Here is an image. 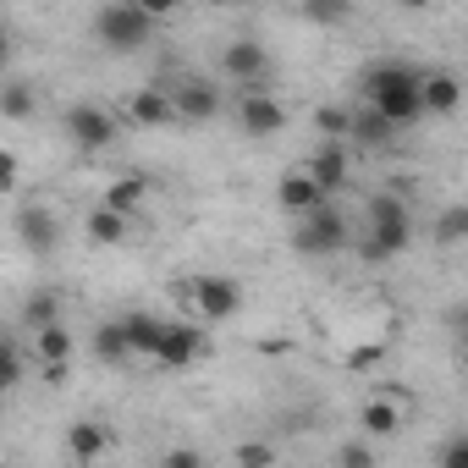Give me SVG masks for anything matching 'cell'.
Masks as SVG:
<instances>
[{
  "label": "cell",
  "mask_w": 468,
  "mask_h": 468,
  "mask_svg": "<svg viewBox=\"0 0 468 468\" xmlns=\"http://www.w3.org/2000/svg\"><path fill=\"white\" fill-rule=\"evenodd\" d=\"M358 89H364V105H369L375 116H386L397 133L424 116V72H413V67H402V61L369 67Z\"/></svg>",
  "instance_id": "cell-1"
},
{
  "label": "cell",
  "mask_w": 468,
  "mask_h": 468,
  "mask_svg": "<svg viewBox=\"0 0 468 468\" xmlns=\"http://www.w3.org/2000/svg\"><path fill=\"white\" fill-rule=\"evenodd\" d=\"M89 28H94V39H100L111 56H133V50H144V45L154 39L160 17L144 6V0H111V6H94Z\"/></svg>",
  "instance_id": "cell-2"
},
{
  "label": "cell",
  "mask_w": 468,
  "mask_h": 468,
  "mask_svg": "<svg viewBox=\"0 0 468 468\" xmlns=\"http://www.w3.org/2000/svg\"><path fill=\"white\" fill-rule=\"evenodd\" d=\"M413 243V215L397 193H375L369 209H364V243L358 254L364 260H397L402 249Z\"/></svg>",
  "instance_id": "cell-3"
},
{
  "label": "cell",
  "mask_w": 468,
  "mask_h": 468,
  "mask_svg": "<svg viewBox=\"0 0 468 468\" xmlns=\"http://www.w3.org/2000/svg\"><path fill=\"white\" fill-rule=\"evenodd\" d=\"M347 243H353V226H347V215H342L336 204H325V209H314V215L292 220V249H298V254H309V260L342 254Z\"/></svg>",
  "instance_id": "cell-4"
},
{
  "label": "cell",
  "mask_w": 468,
  "mask_h": 468,
  "mask_svg": "<svg viewBox=\"0 0 468 468\" xmlns=\"http://www.w3.org/2000/svg\"><path fill=\"white\" fill-rule=\"evenodd\" d=\"M182 303H187L198 320L220 325V320H231V314L243 309V287L231 282V276H193V282L182 287Z\"/></svg>",
  "instance_id": "cell-5"
},
{
  "label": "cell",
  "mask_w": 468,
  "mask_h": 468,
  "mask_svg": "<svg viewBox=\"0 0 468 468\" xmlns=\"http://www.w3.org/2000/svg\"><path fill=\"white\" fill-rule=\"evenodd\" d=\"M220 78L238 89V94L265 89V78H271V50H265L260 39H231V45H220Z\"/></svg>",
  "instance_id": "cell-6"
},
{
  "label": "cell",
  "mask_w": 468,
  "mask_h": 468,
  "mask_svg": "<svg viewBox=\"0 0 468 468\" xmlns=\"http://www.w3.org/2000/svg\"><path fill=\"white\" fill-rule=\"evenodd\" d=\"M61 127H67V138L78 144V149H105V144H116V116L105 111V105H89V100H78V105H67V116H61Z\"/></svg>",
  "instance_id": "cell-7"
},
{
  "label": "cell",
  "mask_w": 468,
  "mask_h": 468,
  "mask_svg": "<svg viewBox=\"0 0 468 468\" xmlns=\"http://www.w3.org/2000/svg\"><path fill=\"white\" fill-rule=\"evenodd\" d=\"M276 204H282L292 220H303V215L325 209V204H331V193L309 176V165H287V171L276 176Z\"/></svg>",
  "instance_id": "cell-8"
},
{
  "label": "cell",
  "mask_w": 468,
  "mask_h": 468,
  "mask_svg": "<svg viewBox=\"0 0 468 468\" xmlns=\"http://www.w3.org/2000/svg\"><path fill=\"white\" fill-rule=\"evenodd\" d=\"M238 127H243L249 138H276V133H287V105H282L271 89L238 94Z\"/></svg>",
  "instance_id": "cell-9"
},
{
  "label": "cell",
  "mask_w": 468,
  "mask_h": 468,
  "mask_svg": "<svg viewBox=\"0 0 468 468\" xmlns=\"http://www.w3.org/2000/svg\"><path fill=\"white\" fill-rule=\"evenodd\" d=\"M171 100H176V122L204 127V122H215V116H220V89H215V83H204V78H182V83L171 89Z\"/></svg>",
  "instance_id": "cell-10"
},
{
  "label": "cell",
  "mask_w": 468,
  "mask_h": 468,
  "mask_svg": "<svg viewBox=\"0 0 468 468\" xmlns=\"http://www.w3.org/2000/svg\"><path fill=\"white\" fill-rule=\"evenodd\" d=\"M402 424H408V408L397 402V391L364 397V408H358V430H364V441H391Z\"/></svg>",
  "instance_id": "cell-11"
},
{
  "label": "cell",
  "mask_w": 468,
  "mask_h": 468,
  "mask_svg": "<svg viewBox=\"0 0 468 468\" xmlns=\"http://www.w3.org/2000/svg\"><path fill=\"white\" fill-rule=\"evenodd\" d=\"M198 358H204V331L187 325V320H171V325H165V342H160V353H154V364L187 369V364H198Z\"/></svg>",
  "instance_id": "cell-12"
},
{
  "label": "cell",
  "mask_w": 468,
  "mask_h": 468,
  "mask_svg": "<svg viewBox=\"0 0 468 468\" xmlns=\"http://www.w3.org/2000/svg\"><path fill=\"white\" fill-rule=\"evenodd\" d=\"M127 116H133V127H171L176 122V100H171V89L149 83V89L127 94Z\"/></svg>",
  "instance_id": "cell-13"
},
{
  "label": "cell",
  "mask_w": 468,
  "mask_h": 468,
  "mask_svg": "<svg viewBox=\"0 0 468 468\" xmlns=\"http://www.w3.org/2000/svg\"><path fill=\"white\" fill-rule=\"evenodd\" d=\"M309 176L325 187V193H336V187H347V176H353V154H347V144H320V149H309Z\"/></svg>",
  "instance_id": "cell-14"
},
{
  "label": "cell",
  "mask_w": 468,
  "mask_h": 468,
  "mask_svg": "<svg viewBox=\"0 0 468 468\" xmlns=\"http://www.w3.org/2000/svg\"><path fill=\"white\" fill-rule=\"evenodd\" d=\"M67 452H72L78 468H94V463L111 452V430H105L100 419H78V424L67 430Z\"/></svg>",
  "instance_id": "cell-15"
},
{
  "label": "cell",
  "mask_w": 468,
  "mask_h": 468,
  "mask_svg": "<svg viewBox=\"0 0 468 468\" xmlns=\"http://www.w3.org/2000/svg\"><path fill=\"white\" fill-rule=\"evenodd\" d=\"M83 231H89V243H100V249H122L133 238V220L122 209H111V204H94L89 220H83Z\"/></svg>",
  "instance_id": "cell-16"
},
{
  "label": "cell",
  "mask_w": 468,
  "mask_h": 468,
  "mask_svg": "<svg viewBox=\"0 0 468 468\" xmlns=\"http://www.w3.org/2000/svg\"><path fill=\"white\" fill-rule=\"evenodd\" d=\"M463 105V78L457 72H424V116H452Z\"/></svg>",
  "instance_id": "cell-17"
},
{
  "label": "cell",
  "mask_w": 468,
  "mask_h": 468,
  "mask_svg": "<svg viewBox=\"0 0 468 468\" xmlns=\"http://www.w3.org/2000/svg\"><path fill=\"white\" fill-rule=\"evenodd\" d=\"M122 325H127L133 353L154 358V353H160V342H165V325H171V320H160V314H149V309H133V314H122Z\"/></svg>",
  "instance_id": "cell-18"
},
{
  "label": "cell",
  "mask_w": 468,
  "mask_h": 468,
  "mask_svg": "<svg viewBox=\"0 0 468 468\" xmlns=\"http://www.w3.org/2000/svg\"><path fill=\"white\" fill-rule=\"evenodd\" d=\"M100 204H111V209H122L127 220H138V209L149 204V176H138V171L116 176V182L105 187V198H100Z\"/></svg>",
  "instance_id": "cell-19"
},
{
  "label": "cell",
  "mask_w": 468,
  "mask_h": 468,
  "mask_svg": "<svg viewBox=\"0 0 468 468\" xmlns=\"http://www.w3.org/2000/svg\"><path fill=\"white\" fill-rule=\"evenodd\" d=\"M89 353H94V364H127L133 358V342H127V325L122 320H105L100 331H94V342H89Z\"/></svg>",
  "instance_id": "cell-20"
},
{
  "label": "cell",
  "mask_w": 468,
  "mask_h": 468,
  "mask_svg": "<svg viewBox=\"0 0 468 468\" xmlns=\"http://www.w3.org/2000/svg\"><path fill=\"white\" fill-rule=\"evenodd\" d=\"M17 238L28 243V254H50L56 249V215L50 209H23L17 215Z\"/></svg>",
  "instance_id": "cell-21"
},
{
  "label": "cell",
  "mask_w": 468,
  "mask_h": 468,
  "mask_svg": "<svg viewBox=\"0 0 468 468\" xmlns=\"http://www.w3.org/2000/svg\"><path fill=\"white\" fill-rule=\"evenodd\" d=\"M397 138V127L386 122V116H375L369 105L364 111H353V144H369V149H380V144H391Z\"/></svg>",
  "instance_id": "cell-22"
},
{
  "label": "cell",
  "mask_w": 468,
  "mask_h": 468,
  "mask_svg": "<svg viewBox=\"0 0 468 468\" xmlns=\"http://www.w3.org/2000/svg\"><path fill=\"white\" fill-rule=\"evenodd\" d=\"M34 353H39V364L61 369V364L72 358V331H67V325H50V331H39V336H34Z\"/></svg>",
  "instance_id": "cell-23"
},
{
  "label": "cell",
  "mask_w": 468,
  "mask_h": 468,
  "mask_svg": "<svg viewBox=\"0 0 468 468\" xmlns=\"http://www.w3.org/2000/svg\"><path fill=\"white\" fill-rule=\"evenodd\" d=\"M0 116H6V122H28L34 116V89L28 83H6V89H0Z\"/></svg>",
  "instance_id": "cell-24"
},
{
  "label": "cell",
  "mask_w": 468,
  "mask_h": 468,
  "mask_svg": "<svg viewBox=\"0 0 468 468\" xmlns=\"http://www.w3.org/2000/svg\"><path fill=\"white\" fill-rule=\"evenodd\" d=\"M56 309H61V303H56V292H34V298H28V314H23V320L34 325V336H39V331H50V325H61V320H56Z\"/></svg>",
  "instance_id": "cell-25"
},
{
  "label": "cell",
  "mask_w": 468,
  "mask_h": 468,
  "mask_svg": "<svg viewBox=\"0 0 468 468\" xmlns=\"http://www.w3.org/2000/svg\"><path fill=\"white\" fill-rule=\"evenodd\" d=\"M238 468H276V446L271 441H238Z\"/></svg>",
  "instance_id": "cell-26"
},
{
  "label": "cell",
  "mask_w": 468,
  "mask_h": 468,
  "mask_svg": "<svg viewBox=\"0 0 468 468\" xmlns=\"http://www.w3.org/2000/svg\"><path fill=\"white\" fill-rule=\"evenodd\" d=\"M380 457H375V441H342V452H336V468H375Z\"/></svg>",
  "instance_id": "cell-27"
},
{
  "label": "cell",
  "mask_w": 468,
  "mask_h": 468,
  "mask_svg": "<svg viewBox=\"0 0 468 468\" xmlns=\"http://www.w3.org/2000/svg\"><path fill=\"white\" fill-rule=\"evenodd\" d=\"M435 468H468V430H463V435H452V441H441Z\"/></svg>",
  "instance_id": "cell-28"
},
{
  "label": "cell",
  "mask_w": 468,
  "mask_h": 468,
  "mask_svg": "<svg viewBox=\"0 0 468 468\" xmlns=\"http://www.w3.org/2000/svg\"><path fill=\"white\" fill-rule=\"evenodd\" d=\"M160 468H204V452H193V446H171V452L160 457Z\"/></svg>",
  "instance_id": "cell-29"
},
{
  "label": "cell",
  "mask_w": 468,
  "mask_h": 468,
  "mask_svg": "<svg viewBox=\"0 0 468 468\" xmlns=\"http://www.w3.org/2000/svg\"><path fill=\"white\" fill-rule=\"evenodd\" d=\"M303 17H309V23H342L347 6H303Z\"/></svg>",
  "instance_id": "cell-30"
},
{
  "label": "cell",
  "mask_w": 468,
  "mask_h": 468,
  "mask_svg": "<svg viewBox=\"0 0 468 468\" xmlns=\"http://www.w3.org/2000/svg\"><path fill=\"white\" fill-rule=\"evenodd\" d=\"M6 386H23V347H6Z\"/></svg>",
  "instance_id": "cell-31"
},
{
  "label": "cell",
  "mask_w": 468,
  "mask_h": 468,
  "mask_svg": "<svg viewBox=\"0 0 468 468\" xmlns=\"http://www.w3.org/2000/svg\"><path fill=\"white\" fill-rule=\"evenodd\" d=\"M0 182H6V187H17V154H12V149L0 154Z\"/></svg>",
  "instance_id": "cell-32"
},
{
  "label": "cell",
  "mask_w": 468,
  "mask_h": 468,
  "mask_svg": "<svg viewBox=\"0 0 468 468\" xmlns=\"http://www.w3.org/2000/svg\"><path fill=\"white\" fill-rule=\"evenodd\" d=\"M463 375H468V347H463Z\"/></svg>",
  "instance_id": "cell-33"
}]
</instances>
